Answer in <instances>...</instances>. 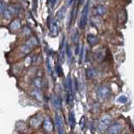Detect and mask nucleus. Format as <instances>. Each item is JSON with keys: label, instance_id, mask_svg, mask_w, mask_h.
Instances as JSON below:
<instances>
[{"label": "nucleus", "instance_id": "2", "mask_svg": "<svg viewBox=\"0 0 134 134\" xmlns=\"http://www.w3.org/2000/svg\"><path fill=\"white\" fill-rule=\"evenodd\" d=\"M111 89L108 86H100L97 89V92H96L98 98L100 99V100H106V99H107L109 96H111Z\"/></svg>", "mask_w": 134, "mask_h": 134}, {"label": "nucleus", "instance_id": "11", "mask_svg": "<svg viewBox=\"0 0 134 134\" xmlns=\"http://www.w3.org/2000/svg\"><path fill=\"white\" fill-rule=\"evenodd\" d=\"M52 104L54 109L56 110H60L61 108V100L60 98L57 96H54L52 97Z\"/></svg>", "mask_w": 134, "mask_h": 134}, {"label": "nucleus", "instance_id": "23", "mask_svg": "<svg viewBox=\"0 0 134 134\" xmlns=\"http://www.w3.org/2000/svg\"><path fill=\"white\" fill-rule=\"evenodd\" d=\"M47 68H48L49 73H51V72H52V70H51V65H50V62H49V59L47 60Z\"/></svg>", "mask_w": 134, "mask_h": 134}, {"label": "nucleus", "instance_id": "6", "mask_svg": "<svg viewBox=\"0 0 134 134\" xmlns=\"http://www.w3.org/2000/svg\"><path fill=\"white\" fill-rule=\"evenodd\" d=\"M16 14H17V8L13 5H10L8 8H6L5 11L3 13L4 18L5 19H10L12 17H14Z\"/></svg>", "mask_w": 134, "mask_h": 134}, {"label": "nucleus", "instance_id": "16", "mask_svg": "<svg viewBox=\"0 0 134 134\" xmlns=\"http://www.w3.org/2000/svg\"><path fill=\"white\" fill-rule=\"evenodd\" d=\"M20 26H21V24H20V20L19 19H15L10 24V29H14V30L19 29L20 28Z\"/></svg>", "mask_w": 134, "mask_h": 134}, {"label": "nucleus", "instance_id": "8", "mask_svg": "<svg viewBox=\"0 0 134 134\" xmlns=\"http://www.w3.org/2000/svg\"><path fill=\"white\" fill-rule=\"evenodd\" d=\"M42 121V116L41 115H36L33 117V118L30 120V125L32 126V127H39V126L40 125Z\"/></svg>", "mask_w": 134, "mask_h": 134}, {"label": "nucleus", "instance_id": "13", "mask_svg": "<svg viewBox=\"0 0 134 134\" xmlns=\"http://www.w3.org/2000/svg\"><path fill=\"white\" fill-rule=\"evenodd\" d=\"M86 76L89 79H93L96 76V70L94 68H89L86 70Z\"/></svg>", "mask_w": 134, "mask_h": 134}, {"label": "nucleus", "instance_id": "24", "mask_svg": "<svg viewBox=\"0 0 134 134\" xmlns=\"http://www.w3.org/2000/svg\"><path fill=\"white\" fill-rule=\"evenodd\" d=\"M50 3H51V7H54L56 3V0H49Z\"/></svg>", "mask_w": 134, "mask_h": 134}, {"label": "nucleus", "instance_id": "4", "mask_svg": "<svg viewBox=\"0 0 134 134\" xmlns=\"http://www.w3.org/2000/svg\"><path fill=\"white\" fill-rule=\"evenodd\" d=\"M37 44H38V40L36 38L31 37L30 39L27 41V43L21 47V51L24 54H28L29 52H30V50L32 49L34 46H35Z\"/></svg>", "mask_w": 134, "mask_h": 134}, {"label": "nucleus", "instance_id": "3", "mask_svg": "<svg viewBox=\"0 0 134 134\" xmlns=\"http://www.w3.org/2000/svg\"><path fill=\"white\" fill-rule=\"evenodd\" d=\"M88 14H89V2H88L85 5V7H84L82 14L81 16V19H80V23H79V26L81 29H84L86 27V25L87 24V20H88Z\"/></svg>", "mask_w": 134, "mask_h": 134}, {"label": "nucleus", "instance_id": "1", "mask_svg": "<svg viewBox=\"0 0 134 134\" xmlns=\"http://www.w3.org/2000/svg\"><path fill=\"white\" fill-rule=\"evenodd\" d=\"M111 122V116L108 114H106L102 116L100 121H99V125H98V129L100 132H104L109 126H110Z\"/></svg>", "mask_w": 134, "mask_h": 134}, {"label": "nucleus", "instance_id": "15", "mask_svg": "<svg viewBox=\"0 0 134 134\" xmlns=\"http://www.w3.org/2000/svg\"><path fill=\"white\" fill-rule=\"evenodd\" d=\"M49 28L50 30L53 33V35L55 36L58 34V27H57V24L54 21H51V23H49Z\"/></svg>", "mask_w": 134, "mask_h": 134}, {"label": "nucleus", "instance_id": "14", "mask_svg": "<svg viewBox=\"0 0 134 134\" xmlns=\"http://www.w3.org/2000/svg\"><path fill=\"white\" fill-rule=\"evenodd\" d=\"M70 127L71 128H74L75 127V114L74 111H71L70 113Z\"/></svg>", "mask_w": 134, "mask_h": 134}, {"label": "nucleus", "instance_id": "18", "mask_svg": "<svg viewBox=\"0 0 134 134\" xmlns=\"http://www.w3.org/2000/svg\"><path fill=\"white\" fill-rule=\"evenodd\" d=\"M34 84H35V86L37 87V88H42L44 86V82L43 81H42L41 79L40 78H38V79H35V81H34Z\"/></svg>", "mask_w": 134, "mask_h": 134}, {"label": "nucleus", "instance_id": "10", "mask_svg": "<svg viewBox=\"0 0 134 134\" xmlns=\"http://www.w3.org/2000/svg\"><path fill=\"white\" fill-rule=\"evenodd\" d=\"M87 41H88V44H89L91 46H94L96 44H98L99 39H98V37L96 36V35H87Z\"/></svg>", "mask_w": 134, "mask_h": 134}, {"label": "nucleus", "instance_id": "25", "mask_svg": "<svg viewBox=\"0 0 134 134\" xmlns=\"http://www.w3.org/2000/svg\"><path fill=\"white\" fill-rule=\"evenodd\" d=\"M98 1H102V0H98Z\"/></svg>", "mask_w": 134, "mask_h": 134}, {"label": "nucleus", "instance_id": "21", "mask_svg": "<svg viewBox=\"0 0 134 134\" xmlns=\"http://www.w3.org/2000/svg\"><path fill=\"white\" fill-rule=\"evenodd\" d=\"M5 9H6L5 3H4L3 2H1V3H0V14H3V13H4Z\"/></svg>", "mask_w": 134, "mask_h": 134}, {"label": "nucleus", "instance_id": "9", "mask_svg": "<svg viewBox=\"0 0 134 134\" xmlns=\"http://www.w3.org/2000/svg\"><path fill=\"white\" fill-rule=\"evenodd\" d=\"M107 13V8L103 5H98L96 7V9H94V14L97 16L104 15Z\"/></svg>", "mask_w": 134, "mask_h": 134}, {"label": "nucleus", "instance_id": "20", "mask_svg": "<svg viewBox=\"0 0 134 134\" xmlns=\"http://www.w3.org/2000/svg\"><path fill=\"white\" fill-rule=\"evenodd\" d=\"M66 53H67V57H68V60L70 62L71 61V59H72V51H71V49H70V47L69 45L67 46Z\"/></svg>", "mask_w": 134, "mask_h": 134}, {"label": "nucleus", "instance_id": "12", "mask_svg": "<svg viewBox=\"0 0 134 134\" xmlns=\"http://www.w3.org/2000/svg\"><path fill=\"white\" fill-rule=\"evenodd\" d=\"M44 128L45 131H47L49 132H52L53 125H52L51 121H50V119H49V117H45V118H44Z\"/></svg>", "mask_w": 134, "mask_h": 134}, {"label": "nucleus", "instance_id": "5", "mask_svg": "<svg viewBox=\"0 0 134 134\" xmlns=\"http://www.w3.org/2000/svg\"><path fill=\"white\" fill-rule=\"evenodd\" d=\"M121 129H122V124L120 121H117V122L114 123L109 127L107 134H119Z\"/></svg>", "mask_w": 134, "mask_h": 134}, {"label": "nucleus", "instance_id": "19", "mask_svg": "<svg viewBox=\"0 0 134 134\" xmlns=\"http://www.w3.org/2000/svg\"><path fill=\"white\" fill-rule=\"evenodd\" d=\"M117 102H120V103H126L127 102V96H125V95H121V96H119L118 98H117Z\"/></svg>", "mask_w": 134, "mask_h": 134}, {"label": "nucleus", "instance_id": "22", "mask_svg": "<svg viewBox=\"0 0 134 134\" xmlns=\"http://www.w3.org/2000/svg\"><path fill=\"white\" fill-rule=\"evenodd\" d=\"M84 54H85V48L82 47L81 49V58H80V62L82 63L84 60Z\"/></svg>", "mask_w": 134, "mask_h": 134}, {"label": "nucleus", "instance_id": "7", "mask_svg": "<svg viewBox=\"0 0 134 134\" xmlns=\"http://www.w3.org/2000/svg\"><path fill=\"white\" fill-rule=\"evenodd\" d=\"M55 125L58 130V134H65L63 121H62V118L59 115H55Z\"/></svg>", "mask_w": 134, "mask_h": 134}, {"label": "nucleus", "instance_id": "17", "mask_svg": "<svg viewBox=\"0 0 134 134\" xmlns=\"http://www.w3.org/2000/svg\"><path fill=\"white\" fill-rule=\"evenodd\" d=\"M32 96L38 100H42V94L39 90H35L32 91Z\"/></svg>", "mask_w": 134, "mask_h": 134}]
</instances>
